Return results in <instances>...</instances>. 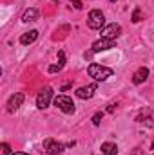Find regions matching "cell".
Listing matches in <instances>:
<instances>
[{
  "instance_id": "cell-14",
  "label": "cell",
  "mask_w": 154,
  "mask_h": 155,
  "mask_svg": "<svg viewBox=\"0 0 154 155\" xmlns=\"http://www.w3.org/2000/svg\"><path fill=\"white\" fill-rule=\"evenodd\" d=\"M102 119H103V112H96V114L93 116V124L98 126V124L102 123Z\"/></svg>"
},
{
  "instance_id": "cell-7",
  "label": "cell",
  "mask_w": 154,
  "mask_h": 155,
  "mask_svg": "<svg viewBox=\"0 0 154 155\" xmlns=\"http://www.w3.org/2000/svg\"><path fill=\"white\" fill-rule=\"evenodd\" d=\"M100 31H102V38H109V40H116L121 35V27L118 24H109Z\"/></svg>"
},
{
  "instance_id": "cell-1",
  "label": "cell",
  "mask_w": 154,
  "mask_h": 155,
  "mask_svg": "<svg viewBox=\"0 0 154 155\" xmlns=\"http://www.w3.org/2000/svg\"><path fill=\"white\" fill-rule=\"evenodd\" d=\"M87 72H89V76L93 78L94 81H105V79H109V78L114 74L113 69L103 67V65H100V63H91V65L87 67Z\"/></svg>"
},
{
  "instance_id": "cell-15",
  "label": "cell",
  "mask_w": 154,
  "mask_h": 155,
  "mask_svg": "<svg viewBox=\"0 0 154 155\" xmlns=\"http://www.w3.org/2000/svg\"><path fill=\"white\" fill-rule=\"evenodd\" d=\"M9 153H11L9 144H7V143H2V144H0V155H9Z\"/></svg>"
},
{
  "instance_id": "cell-12",
  "label": "cell",
  "mask_w": 154,
  "mask_h": 155,
  "mask_svg": "<svg viewBox=\"0 0 154 155\" xmlns=\"http://www.w3.org/2000/svg\"><path fill=\"white\" fill-rule=\"evenodd\" d=\"M37 18H38V9H35V7L26 9V11H24V15H22V22H26V24L35 22Z\"/></svg>"
},
{
  "instance_id": "cell-4",
  "label": "cell",
  "mask_w": 154,
  "mask_h": 155,
  "mask_svg": "<svg viewBox=\"0 0 154 155\" xmlns=\"http://www.w3.org/2000/svg\"><path fill=\"white\" fill-rule=\"evenodd\" d=\"M51 101H53V88L51 87L42 88L38 92V96H37V107L40 110H44V108H47L51 105Z\"/></svg>"
},
{
  "instance_id": "cell-8",
  "label": "cell",
  "mask_w": 154,
  "mask_h": 155,
  "mask_svg": "<svg viewBox=\"0 0 154 155\" xmlns=\"http://www.w3.org/2000/svg\"><path fill=\"white\" fill-rule=\"evenodd\" d=\"M96 83H89V85H83V87H80L76 88V97L80 99H91L93 96H94V92H96Z\"/></svg>"
},
{
  "instance_id": "cell-2",
  "label": "cell",
  "mask_w": 154,
  "mask_h": 155,
  "mask_svg": "<svg viewBox=\"0 0 154 155\" xmlns=\"http://www.w3.org/2000/svg\"><path fill=\"white\" fill-rule=\"evenodd\" d=\"M87 25L89 29H103L105 27V16L100 9H93L87 16Z\"/></svg>"
},
{
  "instance_id": "cell-21",
  "label": "cell",
  "mask_w": 154,
  "mask_h": 155,
  "mask_svg": "<svg viewBox=\"0 0 154 155\" xmlns=\"http://www.w3.org/2000/svg\"><path fill=\"white\" fill-rule=\"evenodd\" d=\"M114 107L116 105H109V107H107V112H114Z\"/></svg>"
},
{
  "instance_id": "cell-13",
  "label": "cell",
  "mask_w": 154,
  "mask_h": 155,
  "mask_svg": "<svg viewBox=\"0 0 154 155\" xmlns=\"http://www.w3.org/2000/svg\"><path fill=\"white\" fill-rule=\"evenodd\" d=\"M102 153L103 155H116L118 153V146L114 143H103L102 144Z\"/></svg>"
},
{
  "instance_id": "cell-17",
  "label": "cell",
  "mask_w": 154,
  "mask_h": 155,
  "mask_svg": "<svg viewBox=\"0 0 154 155\" xmlns=\"http://www.w3.org/2000/svg\"><path fill=\"white\" fill-rule=\"evenodd\" d=\"M62 69H64L62 65H51V67H49V72H51V74H54V72H60Z\"/></svg>"
},
{
  "instance_id": "cell-3",
  "label": "cell",
  "mask_w": 154,
  "mask_h": 155,
  "mask_svg": "<svg viewBox=\"0 0 154 155\" xmlns=\"http://www.w3.org/2000/svg\"><path fill=\"white\" fill-rule=\"evenodd\" d=\"M53 103H54V107H58L64 114H75V103H73V99L71 97H67V96H64V94H60V96H56L54 99H53Z\"/></svg>"
},
{
  "instance_id": "cell-18",
  "label": "cell",
  "mask_w": 154,
  "mask_h": 155,
  "mask_svg": "<svg viewBox=\"0 0 154 155\" xmlns=\"http://www.w3.org/2000/svg\"><path fill=\"white\" fill-rule=\"evenodd\" d=\"M58 58H60L58 65H62V67H64V63H65V54H64V51H60V52H58Z\"/></svg>"
},
{
  "instance_id": "cell-9",
  "label": "cell",
  "mask_w": 154,
  "mask_h": 155,
  "mask_svg": "<svg viewBox=\"0 0 154 155\" xmlns=\"http://www.w3.org/2000/svg\"><path fill=\"white\" fill-rule=\"evenodd\" d=\"M24 103V94L22 92H15L9 99H7V112H15L22 107Z\"/></svg>"
},
{
  "instance_id": "cell-25",
  "label": "cell",
  "mask_w": 154,
  "mask_h": 155,
  "mask_svg": "<svg viewBox=\"0 0 154 155\" xmlns=\"http://www.w3.org/2000/svg\"><path fill=\"white\" fill-rule=\"evenodd\" d=\"M54 2H58V0H54Z\"/></svg>"
},
{
  "instance_id": "cell-11",
  "label": "cell",
  "mask_w": 154,
  "mask_h": 155,
  "mask_svg": "<svg viewBox=\"0 0 154 155\" xmlns=\"http://www.w3.org/2000/svg\"><path fill=\"white\" fill-rule=\"evenodd\" d=\"M37 38H38V31L33 29V31H27V33H24V35L20 36V43H22V45H31Z\"/></svg>"
},
{
  "instance_id": "cell-6",
  "label": "cell",
  "mask_w": 154,
  "mask_h": 155,
  "mask_svg": "<svg viewBox=\"0 0 154 155\" xmlns=\"http://www.w3.org/2000/svg\"><path fill=\"white\" fill-rule=\"evenodd\" d=\"M64 144L62 143H58V141H53V139H45L44 141V150H45V153L47 155H58L64 152Z\"/></svg>"
},
{
  "instance_id": "cell-20",
  "label": "cell",
  "mask_w": 154,
  "mask_h": 155,
  "mask_svg": "<svg viewBox=\"0 0 154 155\" xmlns=\"http://www.w3.org/2000/svg\"><path fill=\"white\" fill-rule=\"evenodd\" d=\"M73 5H75V7H76V9H82V7H83V5H82V2H80V0H73Z\"/></svg>"
},
{
  "instance_id": "cell-24",
  "label": "cell",
  "mask_w": 154,
  "mask_h": 155,
  "mask_svg": "<svg viewBox=\"0 0 154 155\" xmlns=\"http://www.w3.org/2000/svg\"><path fill=\"white\" fill-rule=\"evenodd\" d=\"M109 2H116V0H109Z\"/></svg>"
},
{
  "instance_id": "cell-23",
  "label": "cell",
  "mask_w": 154,
  "mask_h": 155,
  "mask_svg": "<svg viewBox=\"0 0 154 155\" xmlns=\"http://www.w3.org/2000/svg\"><path fill=\"white\" fill-rule=\"evenodd\" d=\"M11 155H27V153H24V152H15V153H11Z\"/></svg>"
},
{
  "instance_id": "cell-16",
  "label": "cell",
  "mask_w": 154,
  "mask_h": 155,
  "mask_svg": "<svg viewBox=\"0 0 154 155\" xmlns=\"http://www.w3.org/2000/svg\"><path fill=\"white\" fill-rule=\"evenodd\" d=\"M140 20H142V13H140V7H136V9H134V13H132V22H134V24H138Z\"/></svg>"
},
{
  "instance_id": "cell-5",
  "label": "cell",
  "mask_w": 154,
  "mask_h": 155,
  "mask_svg": "<svg viewBox=\"0 0 154 155\" xmlns=\"http://www.w3.org/2000/svg\"><path fill=\"white\" fill-rule=\"evenodd\" d=\"M116 47V40H109V38H100L96 40L91 47V52H102V51H109Z\"/></svg>"
},
{
  "instance_id": "cell-10",
  "label": "cell",
  "mask_w": 154,
  "mask_h": 155,
  "mask_svg": "<svg viewBox=\"0 0 154 155\" xmlns=\"http://www.w3.org/2000/svg\"><path fill=\"white\" fill-rule=\"evenodd\" d=\"M147 78H149V69H147V67H140V69L134 72V76H132V83H134V85H142V83L147 81Z\"/></svg>"
},
{
  "instance_id": "cell-19",
  "label": "cell",
  "mask_w": 154,
  "mask_h": 155,
  "mask_svg": "<svg viewBox=\"0 0 154 155\" xmlns=\"http://www.w3.org/2000/svg\"><path fill=\"white\" fill-rule=\"evenodd\" d=\"M131 155H145V153L142 152V148H134V150H132V153H131Z\"/></svg>"
},
{
  "instance_id": "cell-22",
  "label": "cell",
  "mask_w": 154,
  "mask_h": 155,
  "mask_svg": "<svg viewBox=\"0 0 154 155\" xmlns=\"http://www.w3.org/2000/svg\"><path fill=\"white\" fill-rule=\"evenodd\" d=\"M67 88H71V83H67V85H64V87H62L60 90H67Z\"/></svg>"
}]
</instances>
